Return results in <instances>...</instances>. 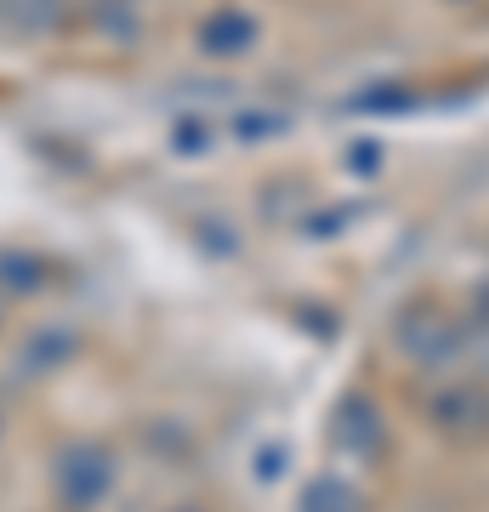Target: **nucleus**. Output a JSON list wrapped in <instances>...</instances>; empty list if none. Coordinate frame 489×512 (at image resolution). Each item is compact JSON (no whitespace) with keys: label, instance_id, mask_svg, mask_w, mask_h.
<instances>
[{"label":"nucleus","instance_id":"nucleus-1","mask_svg":"<svg viewBox=\"0 0 489 512\" xmlns=\"http://www.w3.org/2000/svg\"><path fill=\"white\" fill-rule=\"evenodd\" d=\"M399 336L410 342V353H416V359H455V348H461L455 325L438 308H410L399 319Z\"/></svg>","mask_w":489,"mask_h":512},{"label":"nucleus","instance_id":"nucleus-2","mask_svg":"<svg viewBox=\"0 0 489 512\" xmlns=\"http://www.w3.org/2000/svg\"><path fill=\"white\" fill-rule=\"evenodd\" d=\"M438 427H450V433H461V439H478L489 427V399L478 393V387H450L444 399L433 404Z\"/></svg>","mask_w":489,"mask_h":512},{"label":"nucleus","instance_id":"nucleus-3","mask_svg":"<svg viewBox=\"0 0 489 512\" xmlns=\"http://www.w3.org/2000/svg\"><path fill=\"white\" fill-rule=\"evenodd\" d=\"M200 46L217 57H239L256 46V18H245V12H217V18H205L200 29Z\"/></svg>","mask_w":489,"mask_h":512},{"label":"nucleus","instance_id":"nucleus-4","mask_svg":"<svg viewBox=\"0 0 489 512\" xmlns=\"http://www.w3.org/2000/svg\"><path fill=\"white\" fill-rule=\"evenodd\" d=\"M308 512H353V495H336L330 478H319V490L308 495Z\"/></svg>","mask_w":489,"mask_h":512},{"label":"nucleus","instance_id":"nucleus-5","mask_svg":"<svg viewBox=\"0 0 489 512\" xmlns=\"http://www.w3.org/2000/svg\"><path fill=\"white\" fill-rule=\"evenodd\" d=\"M353 160H359L353 171H364V177H370V171H376V160H381V148L376 143H359V148H353Z\"/></svg>","mask_w":489,"mask_h":512}]
</instances>
